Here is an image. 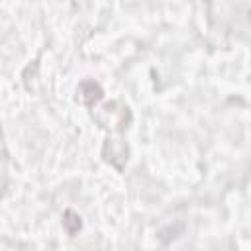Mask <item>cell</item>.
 Returning <instances> with one entry per match:
<instances>
[{
  "mask_svg": "<svg viewBox=\"0 0 251 251\" xmlns=\"http://www.w3.org/2000/svg\"><path fill=\"white\" fill-rule=\"evenodd\" d=\"M102 96H104V92H102V88L94 80H84L78 86V98L86 106H94L98 100H102Z\"/></svg>",
  "mask_w": 251,
  "mask_h": 251,
  "instance_id": "1",
  "label": "cell"
},
{
  "mask_svg": "<svg viewBox=\"0 0 251 251\" xmlns=\"http://www.w3.org/2000/svg\"><path fill=\"white\" fill-rule=\"evenodd\" d=\"M63 227L67 229V233L75 235V233L80 231V227H82L80 216H78L76 212H73V210H67V212L63 214Z\"/></svg>",
  "mask_w": 251,
  "mask_h": 251,
  "instance_id": "2",
  "label": "cell"
}]
</instances>
